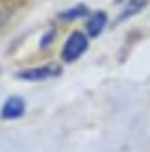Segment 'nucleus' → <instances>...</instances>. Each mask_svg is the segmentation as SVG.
<instances>
[{
    "instance_id": "nucleus-1",
    "label": "nucleus",
    "mask_w": 150,
    "mask_h": 152,
    "mask_svg": "<svg viewBox=\"0 0 150 152\" xmlns=\"http://www.w3.org/2000/svg\"><path fill=\"white\" fill-rule=\"evenodd\" d=\"M89 48V39L84 32H72L69 35V39L65 41L63 50H61V58L65 63H74L78 58L85 54V50Z\"/></svg>"
},
{
    "instance_id": "nucleus-2",
    "label": "nucleus",
    "mask_w": 150,
    "mask_h": 152,
    "mask_svg": "<svg viewBox=\"0 0 150 152\" xmlns=\"http://www.w3.org/2000/svg\"><path fill=\"white\" fill-rule=\"evenodd\" d=\"M61 74L59 65H44V67H32V69L26 71H19L17 78L19 80H26V82H41V80H48V78H56V76Z\"/></svg>"
},
{
    "instance_id": "nucleus-3",
    "label": "nucleus",
    "mask_w": 150,
    "mask_h": 152,
    "mask_svg": "<svg viewBox=\"0 0 150 152\" xmlns=\"http://www.w3.org/2000/svg\"><path fill=\"white\" fill-rule=\"evenodd\" d=\"M26 111V102L22 96H9L7 100L2 104V110H0V117L13 121V119H20Z\"/></svg>"
},
{
    "instance_id": "nucleus-4",
    "label": "nucleus",
    "mask_w": 150,
    "mask_h": 152,
    "mask_svg": "<svg viewBox=\"0 0 150 152\" xmlns=\"http://www.w3.org/2000/svg\"><path fill=\"white\" fill-rule=\"evenodd\" d=\"M106 24H108V15L104 13V11H96L95 15H91V19H89L87 24H85L87 35L89 37H98L104 32Z\"/></svg>"
},
{
    "instance_id": "nucleus-5",
    "label": "nucleus",
    "mask_w": 150,
    "mask_h": 152,
    "mask_svg": "<svg viewBox=\"0 0 150 152\" xmlns=\"http://www.w3.org/2000/svg\"><path fill=\"white\" fill-rule=\"evenodd\" d=\"M17 7H19V4L15 0H0V30H4V26L11 20Z\"/></svg>"
},
{
    "instance_id": "nucleus-6",
    "label": "nucleus",
    "mask_w": 150,
    "mask_h": 152,
    "mask_svg": "<svg viewBox=\"0 0 150 152\" xmlns=\"http://www.w3.org/2000/svg\"><path fill=\"white\" fill-rule=\"evenodd\" d=\"M148 4V0H128V4H126V7L122 10V13L119 15L117 22H122L126 19L133 17V15H137L141 10H145V6Z\"/></svg>"
},
{
    "instance_id": "nucleus-7",
    "label": "nucleus",
    "mask_w": 150,
    "mask_h": 152,
    "mask_svg": "<svg viewBox=\"0 0 150 152\" xmlns=\"http://www.w3.org/2000/svg\"><path fill=\"white\" fill-rule=\"evenodd\" d=\"M85 15H89L87 6H85V4H76V6H72L71 10H67V11H63V13H59V17L65 19V20H76V19L85 17Z\"/></svg>"
},
{
    "instance_id": "nucleus-8",
    "label": "nucleus",
    "mask_w": 150,
    "mask_h": 152,
    "mask_svg": "<svg viewBox=\"0 0 150 152\" xmlns=\"http://www.w3.org/2000/svg\"><path fill=\"white\" fill-rule=\"evenodd\" d=\"M54 37H56V30H54V28L47 30V34H44L43 39H41V48H48L50 45L54 43Z\"/></svg>"
}]
</instances>
